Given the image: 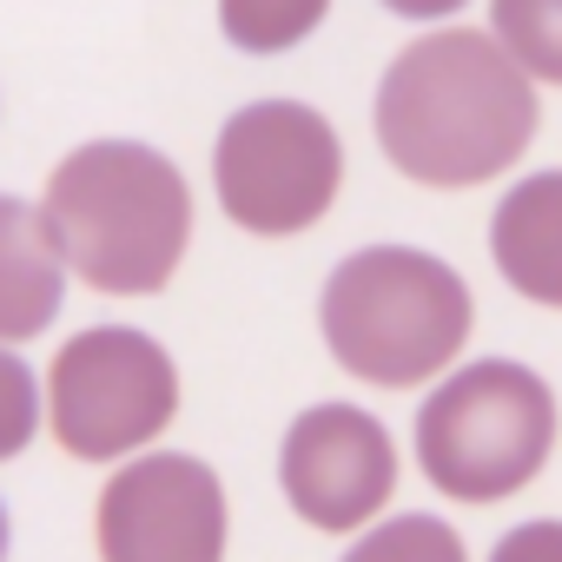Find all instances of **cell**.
Instances as JSON below:
<instances>
[{
	"mask_svg": "<svg viewBox=\"0 0 562 562\" xmlns=\"http://www.w3.org/2000/svg\"><path fill=\"white\" fill-rule=\"evenodd\" d=\"M476 305L463 271L424 245H358L318 292L325 351L378 391H417L443 378L470 345Z\"/></svg>",
	"mask_w": 562,
	"mask_h": 562,
	"instance_id": "3",
	"label": "cell"
},
{
	"mask_svg": "<svg viewBox=\"0 0 562 562\" xmlns=\"http://www.w3.org/2000/svg\"><path fill=\"white\" fill-rule=\"evenodd\" d=\"M67 305V258L41 205L0 192V345L41 338Z\"/></svg>",
	"mask_w": 562,
	"mask_h": 562,
	"instance_id": "10",
	"label": "cell"
},
{
	"mask_svg": "<svg viewBox=\"0 0 562 562\" xmlns=\"http://www.w3.org/2000/svg\"><path fill=\"white\" fill-rule=\"evenodd\" d=\"M345 562H470V549H463V536H457L443 516L411 509V516L371 522V529L345 549Z\"/></svg>",
	"mask_w": 562,
	"mask_h": 562,
	"instance_id": "13",
	"label": "cell"
},
{
	"mask_svg": "<svg viewBox=\"0 0 562 562\" xmlns=\"http://www.w3.org/2000/svg\"><path fill=\"white\" fill-rule=\"evenodd\" d=\"M384 14H397V21H417V27H430V21H450V14H463L470 0H378Z\"/></svg>",
	"mask_w": 562,
	"mask_h": 562,
	"instance_id": "16",
	"label": "cell"
},
{
	"mask_svg": "<svg viewBox=\"0 0 562 562\" xmlns=\"http://www.w3.org/2000/svg\"><path fill=\"white\" fill-rule=\"evenodd\" d=\"M490 562H562V522H555V516L516 522V529L490 549Z\"/></svg>",
	"mask_w": 562,
	"mask_h": 562,
	"instance_id": "15",
	"label": "cell"
},
{
	"mask_svg": "<svg viewBox=\"0 0 562 562\" xmlns=\"http://www.w3.org/2000/svg\"><path fill=\"white\" fill-rule=\"evenodd\" d=\"M179 417V364L133 325L74 331L47 371V430L80 463H120L166 437Z\"/></svg>",
	"mask_w": 562,
	"mask_h": 562,
	"instance_id": "6",
	"label": "cell"
},
{
	"mask_svg": "<svg viewBox=\"0 0 562 562\" xmlns=\"http://www.w3.org/2000/svg\"><path fill=\"white\" fill-rule=\"evenodd\" d=\"M278 490L312 529H371L397 496V443L364 404H312L278 443Z\"/></svg>",
	"mask_w": 562,
	"mask_h": 562,
	"instance_id": "8",
	"label": "cell"
},
{
	"mask_svg": "<svg viewBox=\"0 0 562 562\" xmlns=\"http://www.w3.org/2000/svg\"><path fill=\"white\" fill-rule=\"evenodd\" d=\"M490 258L503 285L542 312H562V166L516 179L490 212Z\"/></svg>",
	"mask_w": 562,
	"mask_h": 562,
	"instance_id": "9",
	"label": "cell"
},
{
	"mask_svg": "<svg viewBox=\"0 0 562 562\" xmlns=\"http://www.w3.org/2000/svg\"><path fill=\"white\" fill-rule=\"evenodd\" d=\"M8 536H14V522H8V503H0V562H8Z\"/></svg>",
	"mask_w": 562,
	"mask_h": 562,
	"instance_id": "17",
	"label": "cell"
},
{
	"mask_svg": "<svg viewBox=\"0 0 562 562\" xmlns=\"http://www.w3.org/2000/svg\"><path fill=\"white\" fill-rule=\"evenodd\" d=\"M542 126L536 80L483 27L417 34L378 80V153L430 192H470L503 179Z\"/></svg>",
	"mask_w": 562,
	"mask_h": 562,
	"instance_id": "1",
	"label": "cell"
},
{
	"mask_svg": "<svg viewBox=\"0 0 562 562\" xmlns=\"http://www.w3.org/2000/svg\"><path fill=\"white\" fill-rule=\"evenodd\" d=\"M490 34L536 87H562V0H490Z\"/></svg>",
	"mask_w": 562,
	"mask_h": 562,
	"instance_id": "12",
	"label": "cell"
},
{
	"mask_svg": "<svg viewBox=\"0 0 562 562\" xmlns=\"http://www.w3.org/2000/svg\"><path fill=\"white\" fill-rule=\"evenodd\" d=\"M331 14V0H218V34L238 47V54H292L305 47Z\"/></svg>",
	"mask_w": 562,
	"mask_h": 562,
	"instance_id": "11",
	"label": "cell"
},
{
	"mask_svg": "<svg viewBox=\"0 0 562 562\" xmlns=\"http://www.w3.org/2000/svg\"><path fill=\"white\" fill-rule=\"evenodd\" d=\"M41 212L54 225L67 271L87 278V292H106V299L166 292L192 245V186L146 139L74 146L54 166Z\"/></svg>",
	"mask_w": 562,
	"mask_h": 562,
	"instance_id": "2",
	"label": "cell"
},
{
	"mask_svg": "<svg viewBox=\"0 0 562 562\" xmlns=\"http://www.w3.org/2000/svg\"><path fill=\"white\" fill-rule=\"evenodd\" d=\"M41 424H47V384L21 351L0 345V463H14L41 437Z\"/></svg>",
	"mask_w": 562,
	"mask_h": 562,
	"instance_id": "14",
	"label": "cell"
},
{
	"mask_svg": "<svg viewBox=\"0 0 562 562\" xmlns=\"http://www.w3.org/2000/svg\"><path fill=\"white\" fill-rule=\"evenodd\" d=\"M555 391L516 358L457 364L417 404V470L450 503H503L555 457Z\"/></svg>",
	"mask_w": 562,
	"mask_h": 562,
	"instance_id": "4",
	"label": "cell"
},
{
	"mask_svg": "<svg viewBox=\"0 0 562 562\" xmlns=\"http://www.w3.org/2000/svg\"><path fill=\"white\" fill-rule=\"evenodd\" d=\"M225 483L192 450L126 457L100 490V562H225Z\"/></svg>",
	"mask_w": 562,
	"mask_h": 562,
	"instance_id": "7",
	"label": "cell"
},
{
	"mask_svg": "<svg viewBox=\"0 0 562 562\" xmlns=\"http://www.w3.org/2000/svg\"><path fill=\"white\" fill-rule=\"evenodd\" d=\"M218 212L251 238H299L345 192V139L305 100H251L212 146Z\"/></svg>",
	"mask_w": 562,
	"mask_h": 562,
	"instance_id": "5",
	"label": "cell"
}]
</instances>
